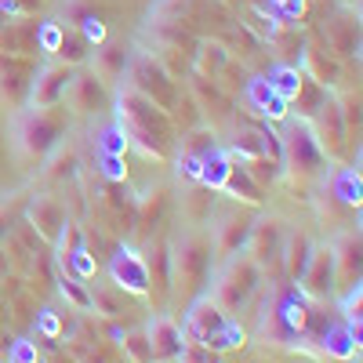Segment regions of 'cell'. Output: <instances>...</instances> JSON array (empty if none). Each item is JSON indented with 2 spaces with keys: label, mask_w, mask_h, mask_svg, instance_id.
<instances>
[{
  "label": "cell",
  "mask_w": 363,
  "mask_h": 363,
  "mask_svg": "<svg viewBox=\"0 0 363 363\" xmlns=\"http://www.w3.org/2000/svg\"><path fill=\"white\" fill-rule=\"evenodd\" d=\"M87 48L91 44L80 37V29H62V40H58L55 58H58V62H66V66H80L87 58Z\"/></svg>",
  "instance_id": "d4e9b609"
},
{
  "label": "cell",
  "mask_w": 363,
  "mask_h": 363,
  "mask_svg": "<svg viewBox=\"0 0 363 363\" xmlns=\"http://www.w3.org/2000/svg\"><path fill=\"white\" fill-rule=\"evenodd\" d=\"M77 167H80V160H77L73 149H58L55 160H51L48 178H51V182H66V178H73V174H77Z\"/></svg>",
  "instance_id": "d6a6232c"
},
{
  "label": "cell",
  "mask_w": 363,
  "mask_h": 363,
  "mask_svg": "<svg viewBox=\"0 0 363 363\" xmlns=\"http://www.w3.org/2000/svg\"><path fill=\"white\" fill-rule=\"evenodd\" d=\"M145 338H149V349H153V359H160V363L178 359L182 345H186V335H182V327L171 316H157L145 327Z\"/></svg>",
  "instance_id": "8fae6325"
},
{
  "label": "cell",
  "mask_w": 363,
  "mask_h": 363,
  "mask_svg": "<svg viewBox=\"0 0 363 363\" xmlns=\"http://www.w3.org/2000/svg\"><path fill=\"white\" fill-rule=\"evenodd\" d=\"M225 309L218 306L211 294H203V298H196L193 306H189V313H186V327H182V335H186L189 342H200V345H207L211 338L218 335V330L225 327Z\"/></svg>",
  "instance_id": "ba28073f"
},
{
  "label": "cell",
  "mask_w": 363,
  "mask_h": 363,
  "mask_svg": "<svg viewBox=\"0 0 363 363\" xmlns=\"http://www.w3.org/2000/svg\"><path fill=\"white\" fill-rule=\"evenodd\" d=\"M58 291H62V294H66V298L73 301V306H77V309H84V313L91 309V291L84 287V280H77V277H69V272H66V269H62V272H58Z\"/></svg>",
  "instance_id": "f546056e"
},
{
  "label": "cell",
  "mask_w": 363,
  "mask_h": 363,
  "mask_svg": "<svg viewBox=\"0 0 363 363\" xmlns=\"http://www.w3.org/2000/svg\"><path fill=\"white\" fill-rule=\"evenodd\" d=\"M269 87L277 91V95L291 106L294 99H298V91H301V84H306V77H301V69L298 66H291V62H280V66H272L269 69Z\"/></svg>",
  "instance_id": "7402d4cb"
},
{
  "label": "cell",
  "mask_w": 363,
  "mask_h": 363,
  "mask_svg": "<svg viewBox=\"0 0 363 363\" xmlns=\"http://www.w3.org/2000/svg\"><path fill=\"white\" fill-rule=\"evenodd\" d=\"M77 29H80V37H84L87 44H102V40H106V22H102L99 15H84V18L77 22Z\"/></svg>",
  "instance_id": "8d00e7d4"
},
{
  "label": "cell",
  "mask_w": 363,
  "mask_h": 363,
  "mask_svg": "<svg viewBox=\"0 0 363 363\" xmlns=\"http://www.w3.org/2000/svg\"><path fill=\"white\" fill-rule=\"evenodd\" d=\"M174 265H178V272H182L186 280L203 277L207 265H211V244H207V240H200V236H186V240L178 244Z\"/></svg>",
  "instance_id": "9a60e30c"
},
{
  "label": "cell",
  "mask_w": 363,
  "mask_h": 363,
  "mask_svg": "<svg viewBox=\"0 0 363 363\" xmlns=\"http://www.w3.org/2000/svg\"><path fill=\"white\" fill-rule=\"evenodd\" d=\"M225 62H229V55H225L222 44H200V51H196V69H200V73L215 77Z\"/></svg>",
  "instance_id": "4dcf8cb0"
},
{
  "label": "cell",
  "mask_w": 363,
  "mask_h": 363,
  "mask_svg": "<svg viewBox=\"0 0 363 363\" xmlns=\"http://www.w3.org/2000/svg\"><path fill=\"white\" fill-rule=\"evenodd\" d=\"M200 157H193V153H178V174L182 178H193V182H200Z\"/></svg>",
  "instance_id": "ab89813d"
},
{
  "label": "cell",
  "mask_w": 363,
  "mask_h": 363,
  "mask_svg": "<svg viewBox=\"0 0 363 363\" xmlns=\"http://www.w3.org/2000/svg\"><path fill=\"white\" fill-rule=\"evenodd\" d=\"M262 284V265L251 258V255H233V258H225V269L218 272V280H215V298L218 306L225 309V313H233V309H240L244 301L255 294V287Z\"/></svg>",
  "instance_id": "7a4b0ae2"
},
{
  "label": "cell",
  "mask_w": 363,
  "mask_h": 363,
  "mask_svg": "<svg viewBox=\"0 0 363 363\" xmlns=\"http://www.w3.org/2000/svg\"><path fill=\"white\" fill-rule=\"evenodd\" d=\"M128 80L131 87L138 91V95H145L149 102H157L160 109H171L174 106V80L167 77V69L157 62L153 55H145V51H135L128 58Z\"/></svg>",
  "instance_id": "3957f363"
},
{
  "label": "cell",
  "mask_w": 363,
  "mask_h": 363,
  "mask_svg": "<svg viewBox=\"0 0 363 363\" xmlns=\"http://www.w3.org/2000/svg\"><path fill=\"white\" fill-rule=\"evenodd\" d=\"M120 342H124V352H128L135 363H153V349H149L145 330H131V335H120Z\"/></svg>",
  "instance_id": "1f68e13d"
},
{
  "label": "cell",
  "mask_w": 363,
  "mask_h": 363,
  "mask_svg": "<svg viewBox=\"0 0 363 363\" xmlns=\"http://www.w3.org/2000/svg\"><path fill=\"white\" fill-rule=\"evenodd\" d=\"M323 160H327V153L320 149L313 128L291 124V131H287V138H284V160H280V164H287V167H291L294 174H301V178H309V174H316V171L323 167Z\"/></svg>",
  "instance_id": "5b68a950"
},
{
  "label": "cell",
  "mask_w": 363,
  "mask_h": 363,
  "mask_svg": "<svg viewBox=\"0 0 363 363\" xmlns=\"http://www.w3.org/2000/svg\"><path fill=\"white\" fill-rule=\"evenodd\" d=\"M203 363H222V352H207V359Z\"/></svg>",
  "instance_id": "7bdbcfd3"
},
{
  "label": "cell",
  "mask_w": 363,
  "mask_h": 363,
  "mask_svg": "<svg viewBox=\"0 0 363 363\" xmlns=\"http://www.w3.org/2000/svg\"><path fill=\"white\" fill-rule=\"evenodd\" d=\"M99 174H102V178H109V182H124V178H128L124 157H113V153H99Z\"/></svg>",
  "instance_id": "d590c367"
},
{
  "label": "cell",
  "mask_w": 363,
  "mask_h": 363,
  "mask_svg": "<svg viewBox=\"0 0 363 363\" xmlns=\"http://www.w3.org/2000/svg\"><path fill=\"white\" fill-rule=\"evenodd\" d=\"M178 359H182V363H203V359H207V349H203L200 342H189V338H186V345H182Z\"/></svg>",
  "instance_id": "60d3db41"
},
{
  "label": "cell",
  "mask_w": 363,
  "mask_h": 363,
  "mask_svg": "<svg viewBox=\"0 0 363 363\" xmlns=\"http://www.w3.org/2000/svg\"><path fill=\"white\" fill-rule=\"evenodd\" d=\"M320 349L327 352V356H335V359H352L356 352H359V335L349 327V323H327L323 330H320Z\"/></svg>",
  "instance_id": "2e32d148"
},
{
  "label": "cell",
  "mask_w": 363,
  "mask_h": 363,
  "mask_svg": "<svg viewBox=\"0 0 363 363\" xmlns=\"http://www.w3.org/2000/svg\"><path fill=\"white\" fill-rule=\"evenodd\" d=\"M222 193H229V196H236V200H251V203L262 200V186L244 171V164H240V160H233V171H229V178H225Z\"/></svg>",
  "instance_id": "cb8c5ba5"
},
{
  "label": "cell",
  "mask_w": 363,
  "mask_h": 363,
  "mask_svg": "<svg viewBox=\"0 0 363 363\" xmlns=\"http://www.w3.org/2000/svg\"><path fill=\"white\" fill-rule=\"evenodd\" d=\"M335 251V272L352 287L359 284V236L356 233H345L342 236V244L338 247H330Z\"/></svg>",
  "instance_id": "ffe728a7"
},
{
  "label": "cell",
  "mask_w": 363,
  "mask_h": 363,
  "mask_svg": "<svg viewBox=\"0 0 363 363\" xmlns=\"http://www.w3.org/2000/svg\"><path fill=\"white\" fill-rule=\"evenodd\" d=\"M265 11L272 18H280V22H294L301 11H306V0H269Z\"/></svg>",
  "instance_id": "836d02e7"
},
{
  "label": "cell",
  "mask_w": 363,
  "mask_h": 363,
  "mask_svg": "<svg viewBox=\"0 0 363 363\" xmlns=\"http://www.w3.org/2000/svg\"><path fill=\"white\" fill-rule=\"evenodd\" d=\"M62 29H66V22H44L37 29V48L48 51V55H55L58 51V40H62Z\"/></svg>",
  "instance_id": "e575fe53"
},
{
  "label": "cell",
  "mask_w": 363,
  "mask_h": 363,
  "mask_svg": "<svg viewBox=\"0 0 363 363\" xmlns=\"http://www.w3.org/2000/svg\"><path fill=\"white\" fill-rule=\"evenodd\" d=\"M330 193H335L345 207H356L359 203V193H363V182H359V171L356 167H345L335 174V182H330Z\"/></svg>",
  "instance_id": "484cf974"
},
{
  "label": "cell",
  "mask_w": 363,
  "mask_h": 363,
  "mask_svg": "<svg viewBox=\"0 0 363 363\" xmlns=\"http://www.w3.org/2000/svg\"><path fill=\"white\" fill-rule=\"evenodd\" d=\"M66 95L73 99V106H77L80 113H91V109L102 102V80H99L95 73H80V77L69 80V91H66Z\"/></svg>",
  "instance_id": "44dd1931"
},
{
  "label": "cell",
  "mask_w": 363,
  "mask_h": 363,
  "mask_svg": "<svg viewBox=\"0 0 363 363\" xmlns=\"http://www.w3.org/2000/svg\"><path fill=\"white\" fill-rule=\"evenodd\" d=\"M309 255H313V244L306 233H284V247H280V258L287 262V277L298 280L309 265Z\"/></svg>",
  "instance_id": "d6986e66"
},
{
  "label": "cell",
  "mask_w": 363,
  "mask_h": 363,
  "mask_svg": "<svg viewBox=\"0 0 363 363\" xmlns=\"http://www.w3.org/2000/svg\"><path fill=\"white\" fill-rule=\"evenodd\" d=\"M335 280H338V272H335V251H330V247H313L306 272L298 277L301 291H306L309 298H327L330 291H335Z\"/></svg>",
  "instance_id": "30bf717a"
},
{
  "label": "cell",
  "mask_w": 363,
  "mask_h": 363,
  "mask_svg": "<svg viewBox=\"0 0 363 363\" xmlns=\"http://www.w3.org/2000/svg\"><path fill=\"white\" fill-rule=\"evenodd\" d=\"M244 99H247V106H251L258 116H269V120L287 116V102H284L272 87H269V80H265V77H258V80H251V84H247Z\"/></svg>",
  "instance_id": "e0dca14e"
},
{
  "label": "cell",
  "mask_w": 363,
  "mask_h": 363,
  "mask_svg": "<svg viewBox=\"0 0 363 363\" xmlns=\"http://www.w3.org/2000/svg\"><path fill=\"white\" fill-rule=\"evenodd\" d=\"M128 58H131V51H124L120 44L99 48V51H95V77H99V80H116V77H124Z\"/></svg>",
  "instance_id": "603a6c76"
},
{
  "label": "cell",
  "mask_w": 363,
  "mask_h": 363,
  "mask_svg": "<svg viewBox=\"0 0 363 363\" xmlns=\"http://www.w3.org/2000/svg\"><path fill=\"white\" fill-rule=\"evenodd\" d=\"M109 277L120 291H131V294H149V265L138 251L131 247H116L109 255Z\"/></svg>",
  "instance_id": "9c48e42d"
},
{
  "label": "cell",
  "mask_w": 363,
  "mask_h": 363,
  "mask_svg": "<svg viewBox=\"0 0 363 363\" xmlns=\"http://www.w3.org/2000/svg\"><path fill=\"white\" fill-rule=\"evenodd\" d=\"M69 80H73V66L66 62H44L37 80L29 84V102H33V109H51L66 99V91H69Z\"/></svg>",
  "instance_id": "52a82bcc"
},
{
  "label": "cell",
  "mask_w": 363,
  "mask_h": 363,
  "mask_svg": "<svg viewBox=\"0 0 363 363\" xmlns=\"http://www.w3.org/2000/svg\"><path fill=\"white\" fill-rule=\"evenodd\" d=\"M95 145H99V153H113V157H124L128 153V135H124V128H120V120L116 124H106L99 135H95Z\"/></svg>",
  "instance_id": "4316f807"
},
{
  "label": "cell",
  "mask_w": 363,
  "mask_h": 363,
  "mask_svg": "<svg viewBox=\"0 0 363 363\" xmlns=\"http://www.w3.org/2000/svg\"><path fill=\"white\" fill-rule=\"evenodd\" d=\"M251 218H244V215H225L222 218V225L215 229V247H218V255L222 258H233V255H240L247 247V236H251Z\"/></svg>",
  "instance_id": "5bb4252c"
},
{
  "label": "cell",
  "mask_w": 363,
  "mask_h": 363,
  "mask_svg": "<svg viewBox=\"0 0 363 363\" xmlns=\"http://www.w3.org/2000/svg\"><path fill=\"white\" fill-rule=\"evenodd\" d=\"M116 106H120V128H124L128 142H135L142 153L167 157V145H171L167 109H160L157 102H149L145 95H138L131 84L116 95Z\"/></svg>",
  "instance_id": "6da1fadb"
},
{
  "label": "cell",
  "mask_w": 363,
  "mask_h": 363,
  "mask_svg": "<svg viewBox=\"0 0 363 363\" xmlns=\"http://www.w3.org/2000/svg\"><path fill=\"white\" fill-rule=\"evenodd\" d=\"M229 171H233V157H229V149L215 145V149H211V153L203 157V164H200V186H207L211 193H222Z\"/></svg>",
  "instance_id": "ac0fdd59"
},
{
  "label": "cell",
  "mask_w": 363,
  "mask_h": 363,
  "mask_svg": "<svg viewBox=\"0 0 363 363\" xmlns=\"http://www.w3.org/2000/svg\"><path fill=\"white\" fill-rule=\"evenodd\" d=\"M29 222L37 225V233L44 240H58L66 233L69 218H66V207L58 203L55 196H37L33 203H29Z\"/></svg>",
  "instance_id": "7c38bea8"
},
{
  "label": "cell",
  "mask_w": 363,
  "mask_h": 363,
  "mask_svg": "<svg viewBox=\"0 0 363 363\" xmlns=\"http://www.w3.org/2000/svg\"><path fill=\"white\" fill-rule=\"evenodd\" d=\"M11 222H15V215L8 211V203H0V236H4V233L11 229Z\"/></svg>",
  "instance_id": "b9f144b4"
},
{
  "label": "cell",
  "mask_w": 363,
  "mask_h": 363,
  "mask_svg": "<svg viewBox=\"0 0 363 363\" xmlns=\"http://www.w3.org/2000/svg\"><path fill=\"white\" fill-rule=\"evenodd\" d=\"M306 327H309V301L298 291H284L277 298V306H272V330H265V338L294 342L306 335Z\"/></svg>",
  "instance_id": "8992f818"
},
{
  "label": "cell",
  "mask_w": 363,
  "mask_h": 363,
  "mask_svg": "<svg viewBox=\"0 0 363 363\" xmlns=\"http://www.w3.org/2000/svg\"><path fill=\"white\" fill-rule=\"evenodd\" d=\"M244 342H247V330L240 327V323H233V320H225V327H222L203 349H207V352H229V349H240Z\"/></svg>",
  "instance_id": "83f0119b"
},
{
  "label": "cell",
  "mask_w": 363,
  "mask_h": 363,
  "mask_svg": "<svg viewBox=\"0 0 363 363\" xmlns=\"http://www.w3.org/2000/svg\"><path fill=\"white\" fill-rule=\"evenodd\" d=\"M301 58H306V66H309V73H313V80H316V84H323V87H327V84H335V80H338V66L330 62V58H323L320 51H313V48H309Z\"/></svg>",
  "instance_id": "f1b7e54d"
},
{
  "label": "cell",
  "mask_w": 363,
  "mask_h": 363,
  "mask_svg": "<svg viewBox=\"0 0 363 363\" xmlns=\"http://www.w3.org/2000/svg\"><path fill=\"white\" fill-rule=\"evenodd\" d=\"M247 247H251V258L258 265H265L269 258H280V247H284V229L280 222L272 218H262L251 225V236H247Z\"/></svg>",
  "instance_id": "4fadbf2b"
},
{
  "label": "cell",
  "mask_w": 363,
  "mask_h": 363,
  "mask_svg": "<svg viewBox=\"0 0 363 363\" xmlns=\"http://www.w3.org/2000/svg\"><path fill=\"white\" fill-rule=\"evenodd\" d=\"M37 330H40V335L48 338V342H55L58 335H62V316H58V309H44L40 316H37Z\"/></svg>",
  "instance_id": "74e56055"
},
{
  "label": "cell",
  "mask_w": 363,
  "mask_h": 363,
  "mask_svg": "<svg viewBox=\"0 0 363 363\" xmlns=\"http://www.w3.org/2000/svg\"><path fill=\"white\" fill-rule=\"evenodd\" d=\"M8 363H40V352H37V342L29 338H18L11 349H8Z\"/></svg>",
  "instance_id": "f35d334b"
},
{
  "label": "cell",
  "mask_w": 363,
  "mask_h": 363,
  "mask_svg": "<svg viewBox=\"0 0 363 363\" xmlns=\"http://www.w3.org/2000/svg\"><path fill=\"white\" fill-rule=\"evenodd\" d=\"M58 135H62L58 120L48 116L44 109H29L15 120V142L26 157H44L51 149H58Z\"/></svg>",
  "instance_id": "277c9868"
}]
</instances>
